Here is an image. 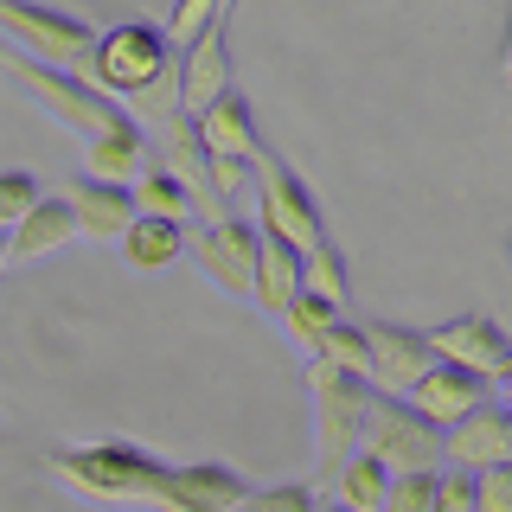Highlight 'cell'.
Instances as JSON below:
<instances>
[{"label": "cell", "instance_id": "obj_33", "mask_svg": "<svg viewBox=\"0 0 512 512\" xmlns=\"http://www.w3.org/2000/svg\"><path fill=\"white\" fill-rule=\"evenodd\" d=\"M13 263V244H7V231H0V269H7Z\"/></svg>", "mask_w": 512, "mask_h": 512}, {"label": "cell", "instance_id": "obj_12", "mask_svg": "<svg viewBox=\"0 0 512 512\" xmlns=\"http://www.w3.org/2000/svg\"><path fill=\"white\" fill-rule=\"evenodd\" d=\"M199 269L224 282L231 295H256V256H263V231L250 218H212L199 231Z\"/></svg>", "mask_w": 512, "mask_h": 512}, {"label": "cell", "instance_id": "obj_9", "mask_svg": "<svg viewBox=\"0 0 512 512\" xmlns=\"http://www.w3.org/2000/svg\"><path fill=\"white\" fill-rule=\"evenodd\" d=\"M192 128H199L205 160L218 167V186H224V199H231L237 180H244V167H256V154H263V135H256V109H250V96H244V90H224Z\"/></svg>", "mask_w": 512, "mask_h": 512}, {"label": "cell", "instance_id": "obj_20", "mask_svg": "<svg viewBox=\"0 0 512 512\" xmlns=\"http://www.w3.org/2000/svg\"><path fill=\"white\" fill-rule=\"evenodd\" d=\"M295 295H301V250H288V244H276V237H263V256H256V308L282 320Z\"/></svg>", "mask_w": 512, "mask_h": 512}, {"label": "cell", "instance_id": "obj_7", "mask_svg": "<svg viewBox=\"0 0 512 512\" xmlns=\"http://www.w3.org/2000/svg\"><path fill=\"white\" fill-rule=\"evenodd\" d=\"M0 26L20 39V52L45 58V64H64V71H77L96 45V26H84L77 13L45 7V0H0Z\"/></svg>", "mask_w": 512, "mask_h": 512}, {"label": "cell", "instance_id": "obj_5", "mask_svg": "<svg viewBox=\"0 0 512 512\" xmlns=\"http://www.w3.org/2000/svg\"><path fill=\"white\" fill-rule=\"evenodd\" d=\"M256 231L263 237H276V244H288V250H320L327 244V218H320V199H314V186L301 180L288 160H276V154H256Z\"/></svg>", "mask_w": 512, "mask_h": 512}, {"label": "cell", "instance_id": "obj_29", "mask_svg": "<svg viewBox=\"0 0 512 512\" xmlns=\"http://www.w3.org/2000/svg\"><path fill=\"white\" fill-rule=\"evenodd\" d=\"M237 512H320V493L308 480H276V487H250V500Z\"/></svg>", "mask_w": 512, "mask_h": 512}, {"label": "cell", "instance_id": "obj_27", "mask_svg": "<svg viewBox=\"0 0 512 512\" xmlns=\"http://www.w3.org/2000/svg\"><path fill=\"white\" fill-rule=\"evenodd\" d=\"M436 480H442V468H404V474H391L384 512H436Z\"/></svg>", "mask_w": 512, "mask_h": 512}, {"label": "cell", "instance_id": "obj_4", "mask_svg": "<svg viewBox=\"0 0 512 512\" xmlns=\"http://www.w3.org/2000/svg\"><path fill=\"white\" fill-rule=\"evenodd\" d=\"M308 397H314V461L320 474H340L352 448H365V416H372V384L333 372L327 359H308Z\"/></svg>", "mask_w": 512, "mask_h": 512}, {"label": "cell", "instance_id": "obj_22", "mask_svg": "<svg viewBox=\"0 0 512 512\" xmlns=\"http://www.w3.org/2000/svg\"><path fill=\"white\" fill-rule=\"evenodd\" d=\"M135 205H141V212H154V218H173V224H180L186 212H199V192H192L186 173H173L167 160H154V167L135 180Z\"/></svg>", "mask_w": 512, "mask_h": 512}, {"label": "cell", "instance_id": "obj_21", "mask_svg": "<svg viewBox=\"0 0 512 512\" xmlns=\"http://www.w3.org/2000/svg\"><path fill=\"white\" fill-rule=\"evenodd\" d=\"M180 250H186V231H180L173 218L141 212V218L122 231V256H128V269H160V263H173Z\"/></svg>", "mask_w": 512, "mask_h": 512}, {"label": "cell", "instance_id": "obj_28", "mask_svg": "<svg viewBox=\"0 0 512 512\" xmlns=\"http://www.w3.org/2000/svg\"><path fill=\"white\" fill-rule=\"evenodd\" d=\"M39 199H45L39 173H26V167H0V231H13V224H20Z\"/></svg>", "mask_w": 512, "mask_h": 512}, {"label": "cell", "instance_id": "obj_34", "mask_svg": "<svg viewBox=\"0 0 512 512\" xmlns=\"http://www.w3.org/2000/svg\"><path fill=\"white\" fill-rule=\"evenodd\" d=\"M320 512H352V506H340V500H320Z\"/></svg>", "mask_w": 512, "mask_h": 512}, {"label": "cell", "instance_id": "obj_30", "mask_svg": "<svg viewBox=\"0 0 512 512\" xmlns=\"http://www.w3.org/2000/svg\"><path fill=\"white\" fill-rule=\"evenodd\" d=\"M474 512H512V461L474 474Z\"/></svg>", "mask_w": 512, "mask_h": 512}, {"label": "cell", "instance_id": "obj_2", "mask_svg": "<svg viewBox=\"0 0 512 512\" xmlns=\"http://www.w3.org/2000/svg\"><path fill=\"white\" fill-rule=\"evenodd\" d=\"M173 58H180V45L167 39V26H148V20H122L109 32H96L90 58L77 64V71L90 77L96 90H109L122 103V96H148L167 84Z\"/></svg>", "mask_w": 512, "mask_h": 512}, {"label": "cell", "instance_id": "obj_23", "mask_svg": "<svg viewBox=\"0 0 512 512\" xmlns=\"http://www.w3.org/2000/svg\"><path fill=\"white\" fill-rule=\"evenodd\" d=\"M308 359H327L333 372H346V378H365V384H372V340H365L359 320H340V327H333L327 340L308 352Z\"/></svg>", "mask_w": 512, "mask_h": 512}, {"label": "cell", "instance_id": "obj_26", "mask_svg": "<svg viewBox=\"0 0 512 512\" xmlns=\"http://www.w3.org/2000/svg\"><path fill=\"white\" fill-rule=\"evenodd\" d=\"M231 7H237V0H173V13H167V39L186 52L192 39H205L212 26H224V13H231Z\"/></svg>", "mask_w": 512, "mask_h": 512}, {"label": "cell", "instance_id": "obj_17", "mask_svg": "<svg viewBox=\"0 0 512 512\" xmlns=\"http://www.w3.org/2000/svg\"><path fill=\"white\" fill-rule=\"evenodd\" d=\"M148 167H154V148H148V128H141V122H128V128H109V135L84 141V173H90V180L135 186Z\"/></svg>", "mask_w": 512, "mask_h": 512}, {"label": "cell", "instance_id": "obj_6", "mask_svg": "<svg viewBox=\"0 0 512 512\" xmlns=\"http://www.w3.org/2000/svg\"><path fill=\"white\" fill-rule=\"evenodd\" d=\"M244 500H250V480L231 461H167L148 493V506L160 512H237Z\"/></svg>", "mask_w": 512, "mask_h": 512}, {"label": "cell", "instance_id": "obj_1", "mask_svg": "<svg viewBox=\"0 0 512 512\" xmlns=\"http://www.w3.org/2000/svg\"><path fill=\"white\" fill-rule=\"evenodd\" d=\"M0 71L20 84L32 103L45 109V116H58L64 128H77L84 141H96V135H109V128H128L135 116L116 103L109 90H96L84 71H64V64H45V58H32V52H20V45H0Z\"/></svg>", "mask_w": 512, "mask_h": 512}, {"label": "cell", "instance_id": "obj_32", "mask_svg": "<svg viewBox=\"0 0 512 512\" xmlns=\"http://www.w3.org/2000/svg\"><path fill=\"white\" fill-rule=\"evenodd\" d=\"M500 77L512 84V26H506V45H500Z\"/></svg>", "mask_w": 512, "mask_h": 512}, {"label": "cell", "instance_id": "obj_11", "mask_svg": "<svg viewBox=\"0 0 512 512\" xmlns=\"http://www.w3.org/2000/svg\"><path fill=\"white\" fill-rule=\"evenodd\" d=\"M365 340H372V391L384 397H410L416 378L436 372V346L423 327H397V320H365Z\"/></svg>", "mask_w": 512, "mask_h": 512}, {"label": "cell", "instance_id": "obj_18", "mask_svg": "<svg viewBox=\"0 0 512 512\" xmlns=\"http://www.w3.org/2000/svg\"><path fill=\"white\" fill-rule=\"evenodd\" d=\"M71 237H77V212H71V199H64V192H45V199L7 231V244H13V263H32V256L64 250Z\"/></svg>", "mask_w": 512, "mask_h": 512}, {"label": "cell", "instance_id": "obj_35", "mask_svg": "<svg viewBox=\"0 0 512 512\" xmlns=\"http://www.w3.org/2000/svg\"><path fill=\"white\" fill-rule=\"evenodd\" d=\"M506 378H512V372H506ZM506 378H500V384H506Z\"/></svg>", "mask_w": 512, "mask_h": 512}, {"label": "cell", "instance_id": "obj_24", "mask_svg": "<svg viewBox=\"0 0 512 512\" xmlns=\"http://www.w3.org/2000/svg\"><path fill=\"white\" fill-rule=\"evenodd\" d=\"M282 320H288V333H295V340L314 352V346L346 320V308H340V301H327V295H314V288H301V295L288 301V314H282Z\"/></svg>", "mask_w": 512, "mask_h": 512}, {"label": "cell", "instance_id": "obj_16", "mask_svg": "<svg viewBox=\"0 0 512 512\" xmlns=\"http://www.w3.org/2000/svg\"><path fill=\"white\" fill-rule=\"evenodd\" d=\"M64 199H71V212H77V231H90V237H116V244H122L128 224L141 218L135 186H109V180H90V173H77V180L64 186Z\"/></svg>", "mask_w": 512, "mask_h": 512}, {"label": "cell", "instance_id": "obj_25", "mask_svg": "<svg viewBox=\"0 0 512 512\" xmlns=\"http://www.w3.org/2000/svg\"><path fill=\"white\" fill-rule=\"evenodd\" d=\"M301 288H314V295H327V301H340V308H352V282H346V256H340V244H320V250H308L301 256Z\"/></svg>", "mask_w": 512, "mask_h": 512}, {"label": "cell", "instance_id": "obj_31", "mask_svg": "<svg viewBox=\"0 0 512 512\" xmlns=\"http://www.w3.org/2000/svg\"><path fill=\"white\" fill-rule=\"evenodd\" d=\"M436 512H474V474L442 468V480H436Z\"/></svg>", "mask_w": 512, "mask_h": 512}, {"label": "cell", "instance_id": "obj_15", "mask_svg": "<svg viewBox=\"0 0 512 512\" xmlns=\"http://www.w3.org/2000/svg\"><path fill=\"white\" fill-rule=\"evenodd\" d=\"M404 404H410L416 416H429V423H436L442 436H448V429H455L468 410L487 404V378H474V372H461V365H448V359H442L429 378H416V391L404 397Z\"/></svg>", "mask_w": 512, "mask_h": 512}, {"label": "cell", "instance_id": "obj_8", "mask_svg": "<svg viewBox=\"0 0 512 512\" xmlns=\"http://www.w3.org/2000/svg\"><path fill=\"white\" fill-rule=\"evenodd\" d=\"M365 448L372 455H384L397 474L404 468H436V461H448V436L429 416H416L404 397H372V416H365Z\"/></svg>", "mask_w": 512, "mask_h": 512}, {"label": "cell", "instance_id": "obj_13", "mask_svg": "<svg viewBox=\"0 0 512 512\" xmlns=\"http://www.w3.org/2000/svg\"><path fill=\"white\" fill-rule=\"evenodd\" d=\"M173 90H180V116H186V122H199L224 90H237V84H231V52H224V26H212L205 39H192L186 52H180Z\"/></svg>", "mask_w": 512, "mask_h": 512}, {"label": "cell", "instance_id": "obj_19", "mask_svg": "<svg viewBox=\"0 0 512 512\" xmlns=\"http://www.w3.org/2000/svg\"><path fill=\"white\" fill-rule=\"evenodd\" d=\"M391 461L372 455V448H352L346 468L333 474V500L352 506V512H384V493H391Z\"/></svg>", "mask_w": 512, "mask_h": 512}, {"label": "cell", "instance_id": "obj_10", "mask_svg": "<svg viewBox=\"0 0 512 512\" xmlns=\"http://www.w3.org/2000/svg\"><path fill=\"white\" fill-rule=\"evenodd\" d=\"M423 333H429V346H436V359L461 365V372H474V378H506L512 372L506 327L493 314H480V308H461V314H448V320H436V327H423Z\"/></svg>", "mask_w": 512, "mask_h": 512}, {"label": "cell", "instance_id": "obj_14", "mask_svg": "<svg viewBox=\"0 0 512 512\" xmlns=\"http://www.w3.org/2000/svg\"><path fill=\"white\" fill-rule=\"evenodd\" d=\"M448 461H461V468H506L512 461V410L506 404H480V410H468L455 429H448Z\"/></svg>", "mask_w": 512, "mask_h": 512}, {"label": "cell", "instance_id": "obj_3", "mask_svg": "<svg viewBox=\"0 0 512 512\" xmlns=\"http://www.w3.org/2000/svg\"><path fill=\"white\" fill-rule=\"evenodd\" d=\"M167 461L141 442H122V436H103V442H64L52 455V474L64 487L90 493V500H148L154 493V474Z\"/></svg>", "mask_w": 512, "mask_h": 512}]
</instances>
